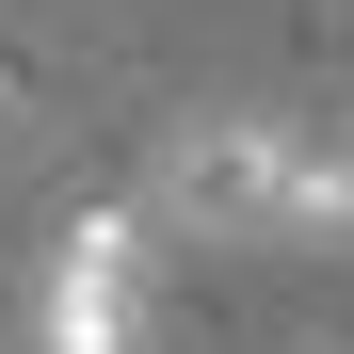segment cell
Masks as SVG:
<instances>
[{"label":"cell","instance_id":"cell-1","mask_svg":"<svg viewBox=\"0 0 354 354\" xmlns=\"http://www.w3.org/2000/svg\"><path fill=\"white\" fill-rule=\"evenodd\" d=\"M290 129H258V113H194V129H161V225H194V242H258V225H290Z\"/></svg>","mask_w":354,"mask_h":354},{"label":"cell","instance_id":"cell-2","mask_svg":"<svg viewBox=\"0 0 354 354\" xmlns=\"http://www.w3.org/2000/svg\"><path fill=\"white\" fill-rule=\"evenodd\" d=\"M32 354H145V209H81L65 242H48Z\"/></svg>","mask_w":354,"mask_h":354},{"label":"cell","instance_id":"cell-3","mask_svg":"<svg viewBox=\"0 0 354 354\" xmlns=\"http://www.w3.org/2000/svg\"><path fill=\"white\" fill-rule=\"evenodd\" d=\"M338 225H354V161H290V242H338Z\"/></svg>","mask_w":354,"mask_h":354}]
</instances>
